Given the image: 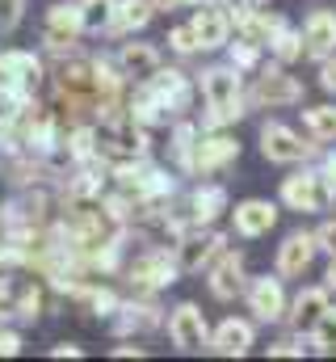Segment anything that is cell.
Returning <instances> with one entry per match:
<instances>
[{
    "label": "cell",
    "mask_w": 336,
    "mask_h": 362,
    "mask_svg": "<svg viewBox=\"0 0 336 362\" xmlns=\"http://www.w3.org/2000/svg\"><path fill=\"white\" fill-rule=\"evenodd\" d=\"M198 76V97H202V114H198V127L206 131H232L244 114H248V97H244V72H236L227 59L219 64H206Z\"/></svg>",
    "instance_id": "obj_1"
},
{
    "label": "cell",
    "mask_w": 336,
    "mask_h": 362,
    "mask_svg": "<svg viewBox=\"0 0 336 362\" xmlns=\"http://www.w3.org/2000/svg\"><path fill=\"white\" fill-rule=\"evenodd\" d=\"M277 202L282 211H294V215H320V211H332V181L320 165H294L290 177H282L277 185Z\"/></svg>",
    "instance_id": "obj_2"
},
{
    "label": "cell",
    "mask_w": 336,
    "mask_h": 362,
    "mask_svg": "<svg viewBox=\"0 0 336 362\" xmlns=\"http://www.w3.org/2000/svg\"><path fill=\"white\" fill-rule=\"evenodd\" d=\"M118 278L131 286V295H160L181 278V270H176V257L168 245H148V249H135L126 257Z\"/></svg>",
    "instance_id": "obj_3"
},
{
    "label": "cell",
    "mask_w": 336,
    "mask_h": 362,
    "mask_svg": "<svg viewBox=\"0 0 336 362\" xmlns=\"http://www.w3.org/2000/svg\"><path fill=\"white\" fill-rule=\"evenodd\" d=\"M244 97H248V110H290V105H303L307 85L299 76H290V68L269 59V64L256 68V76L244 89Z\"/></svg>",
    "instance_id": "obj_4"
},
{
    "label": "cell",
    "mask_w": 336,
    "mask_h": 362,
    "mask_svg": "<svg viewBox=\"0 0 336 362\" xmlns=\"http://www.w3.org/2000/svg\"><path fill=\"white\" fill-rule=\"evenodd\" d=\"M256 144H260V156L269 165H307L324 152V144H316L307 131H294L277 118H265L260 131H256Z\"/></svg>",
    "instance_id": "obj_5"
},
{
    "label": "cell",
    "mask_w": 336,
    "mask_h": 362,
    "mask_svg": "<svg viewBox=\"0 0 336 362\" xmlns=\"http://www.w3.org/2000/svg\"><path fill=\"white\" fill-rule=\"evenodd\" d=\"M80 38H84L80 0H55L42 13V55L47 59L72 55V51H80Z\"/></svg>",
    "instance_id": "obj_6"
},
{
    "label": "cell",
    "mask_w": 336,
    "mask_h": 362,
    "mask_svg": "<svg viewBox=\"0 0 336 362\" xmlns=\"http://www.w3.org/2000/svg\"><path fill=\"white\" fill-rule=\"evenodd\" d=\"M164 303H160V295H122V303L114 308V316L105 320L109 325V333L118 337V341H126V337H148V333H156V329H164Z\"/></svg>",
    "instance_id": "obj_7"
},
{
    "label": "cell",
    "mask_w": 336,
    "mask_h": 362,
    "mask_svg": "<svg viewBox=\"0 0 336 362\" xmlns=\"http://www.w3.org/2000/svg\"><path fill=\"white\" fill-rule=\"evenodd\" d=\"M164 333L176 354H202L210 346V320L193 299H181L164 312Z\"/></svg>",
    "instance_id": "obj_8"
},
{
    "label": "cell",
    "mask_w": 336,
    "mask_h": 362,
    "mask_svg": "<svg viewBox=\"0 0 336 362\" xmlns=\"http://www.w3.org/2000/svg\"><path fill=\"white\" fill-rule=\"evenodd\" d=\"M227 245H232V240H227V232H219V228H189V232H181V240L172 245L176 270L181 274H206Z\"/></svg>",
    "instance_id": "obj_9"
},
{
    "label": "cell",
    "mask_w": 336,
    "mask_h": 362,
    "mask_svg": "<svg viewBox=\"0 0 336 362\" xmlns=\"http://www.w3.org/2000/svg\"><path fill=\"white\" fill-rule=\"evenodd\" d=\"M244 308L252 312V320L256 325H282V316H286V303H290V295H286V278L273 270V274H248V286H244Z\"/></svg>",
    "instance_id": "obj_10"
},
{
    "label": "cell",
    "mask_w": 336,
    "mask_h": 362,
    "mask_svg": "<svg viewBox=\"0 0 336 362\" xmlns=\"http://www.w3.org/2000/svg\"><path fill=\"white\" fill-rule=\"evenodd\" d=\"M0 81L30 97H47V55L25 51V47H4L0 51Z\"/></svg>",
    "instance_id": "obj_11"
},
{
    "label": "cell",
    "mask_w": 336,
    "mask_h": 362,
    "mask_svg": "<svg viewBox=\"0 0 336 362\" xmlns=\"http://www.w3.org/2000/svg\"><path fill=\"white\" fill-rule=\"evenodd\" d=\"M240 160V139L232 131H198V148H193V177H219Z\"/></svg>",
    "instance_id": "obj_12"
},
{
    "label": "cell",
    "mask_w": 336,
    "mask_h": 362,
    "mask_svg": "<svg viewBox=\"0 0 336 362\" xmlns=\"http://www.w3.org/2000/svg\"><path fill=\"white\" fill-rule=\"evenodd\" d=\"M143 85L164 101V110L172 114V118L193 114V101H198V76H193V72L176 68V64H164V68H160L152 81H143Z\"/></svg>",
    "instance_id": "obj_13"
},
{
    "label": "cell",
    "mask_w": 336,
    "mask_h": 362,
    "mask_svg": "<svg viewBox=\"0 0 336 362\" xmlns=\"http://www.w3.org/2000/svg\"><path fill=\"white\" fill-rule=\"evenodd\" d=\"M206 286H210V295H215L219 303H236V299L244 295V286H248V262H244V253L227 245V249L215 257V266L206 270Z\"/></svg>",
    "instance_id": "obj_14"
},
{
    "label": "cell",
    "mask_w": 336,
    "mask_h": 362,
    "mask_svg": "<svg viewBox=\"0 0 336 362\" xmlns=\"http://www.w3.org/2000/svg\"><path fill=\"white\" fill-rule=\"evenodd\" d=\"M282 219V202H269V198H244L232 206V236L240 240H265Z\"/></svg>",
    "instance_id": "obj_15"
},
{
    "label": "cell",
    "mask_w": 336,
    "mask_h": 362,
    "mask_svg": "<svg viewBox=\"0 0 336 362\" xmlns=\"http://www.w3.org/2000/svg\"><path fill=\"white\" fill-rule=\"evenodd\" d=\"M114 59H118V68H122V76L131 81V85H143V81H152L160 68H164V51L156 47V42H143V38H118V51H114Z\"/></svg>",
    "instance_id": "obj_16"
},
{
    "label": "cell",
    "mask_w": 336,
    "mask_h": 362,
    "mask_svg": "<svg viewBox=\"0 0 336 362\" xmlns=\"http://www.w3.org/2000/svg\"><path fill=\"white\" fill-rule=\"evenodd\" d=\"M332 308V291L320 282V286H299L294 295H290V303H286V316H282V325L290 329V333H299V337H307L311 329H316V320L324 316Z\"/></svg>",
    "instance_id": "obj_17"
},
{
    "label": "cell",
    "mask_w": 336,
    "mask_h": 362,
    "mask_svg": "<svg viewBox=\"0 0 336 362\" xmlns=\"http://www.w3.org/2000/svg\"><path fill=\"white\" fill-rule=\"evenodd\" d=\"M252 346H256V320L252 316H223L215 329H210V354L219 358H244Z\"/></svg>",
    "instance_id": "obj_18"
},
{
    "label": "cell",
    "mask_w": 336,
    "mask_h": 362,
    "mask_svg": "<svg viewBox=\"0 0 336 362\" xmlns=\"http://www.w3.org/2000/svg\"><path fill=\"white\" fill-rule=\"evenodd\" d=\"M189 25H193V34H198L202 55H206V51H223V47L232 42V34H236V25H232L227 8H223V4H215V0H202V4L193 8Z\"/></svg>",
    "instance_id": "obj_19"
},
{
    "label": "cell",
    "mask_w": 336,
    "mask_h": 362,
    "mask_svg": "<svg viewBox=\"0 0 336 362\" xmlns=\"http://www.w3.org/2000/svg\"><path fill=\"white\" fill-rule=\"evenodd\" d=\"M320 257V245H316V232H290L282 245H277V257H273V270L282 274L286 282L290 278H303V274L311 270V262Z\"/></svg>",
    "instance_id": "obj_20"
},
{
    "label": "cell",
    "mask_w": 336,
    "mask_h": 362,
    "mask_svg": "<svg viewBox=\"0 0 336 362\" xmlns=\"http://www.w3.org/2000/svg\"><path fill=\"white\" fill-rule=\"evenodd\" d=\"M303 47H307V59H328L336 55V8H311L303 17Z\"/></svg>",
    "instance_id": "obj_21"
},
{
    "label": "cell",
    "mask_w": 336,
    "mask_h": 362,
    "mask_svg": "<svg viewBox=\"0 0 336 362\" xmlns=\"http://www.w3.org/2000/svg\"><path fill=\"white\" fill-rule=\"evenodd\" d=\"M198 118H172L168 122V165L176 169V177H193V148H198Z\"/></svg>",
    "instance_id": "obj_22"
},
{
    "label": "cell",
    "mask_w": 336,
    "mask_h": 362,
    "mask_svg": "<svg viewBox=\"0 0 336 362\" xmlns=\"http://www.w3.org/2000/svg\"><path fill=\"white\" fill-rule=\"evenodd\" d=\"M152 17H156L152 0H118V4H114V17H109V30H105V38H114V42H118V38L143 34Z\"/></svg>",
    "instance_id": "obj_23"
},
{
    "label": "cell",
    "mask_w": 336,
    "mask_h": 362,
    "mask_svg": "<svg viewBox=\"0 0 336 362\" xmlns=\"http://www.w3.org/2000/svg\"><path fill=\"white\" fill-rule=\"evenodd\" d=\"M126 114H131L135 122H143L148 131H168V122H172V114L164 110V101L148 89V85H131V93H126Z\"/></svg>",
    "instance_id": "obj_24"
},
{
    "label": "cell",
    "mask_w": 336,
    "mask_h": 362,
    "mask_svg": "<svg viewBox=\"0 0 336 362\" xmlns=\"http://www.w3.org/2000/svg\"><path fill=\"white\" fill-rule=\"evenodd\" d=\"M286 21H290V17H286V13H277V8H252L248 17L236 25V34H240V38H248V42H256V47H269V42H273V34H277Z\"/></svg>",
    "instance_id": "obj_25"
},
{
    "label": "cell",
    "mask_w": 336,
    "mask_h": 362,
    "mask_svg": "<svg viewBox=\"0 0 336 362\" xmlns=\"http://www.w3.org/2000/svg\"><path fill=\"white\" fill-rule=\"evenodd\" d=\"M265 55H269L273 64H282V68H294V64H303V59H307V47H303V30L286 21V25L273 34V42L265 47Z\"/></svg>",
    "instance_id": "obj_26"
},
{
    "label": "cell",
    "mask_w": 336,
    "mask_h": 362,
    "mask_svg": "<svg viewBox=\"0 0 336 362\" xmlns=\"http://www.w3.org/2000/svg\"><path fill=\"white\" fill-rule=\"evenodd\" d=\"M303 131L316 144H336V101H320V105H303Z\"/></svg>",
    "instance_id": "obj_27"
},
{
    "label": "cell",
    "mask_w": 336,
    "mask_h": 362,
    "mask_svg": "<svg viewBox=\"0 0 336 362\" xmlns=\"http://www.w3.org/2000/svg\"><path fill=\"white\" fill-rule=\"evenodd\" d=\"M223 59L236 68V72H244V76H252L260 64H265V47H256V42H248V38H240V34H232V42L223 47Z\"/></svg>",
    "instance_id": "obj_28"
},
{
    "label": "cell",
    "mask_w": 336,
    "mask_h": 362,
    "mask_svg": "<svg viewBox=\"0 0 336 362\" xmlns=\"http://www.w3.org/2000/svg\"><path fill=\"white\" fill-rule=\"evenodd\" d=\"M114 4H118V0H80L84 34H97V38H105V30H109V17H114Z\"/></svg>",
    "instance_id": "obj_29"
},
{
    "label": "cell",
    "mask_w": 336,
    "mask_h": 362,
    "mask_svg": "<svg viewBox=\"0 0 336 362\" xmlns=\"http://www.w3.org/2000/svg\"><path fill=\"white\" fill-rule=\"evenodd\" d=\"M30 101H38V97H30V93H21V89H13V85L0 81V131H8Z\"/></svg>",
    "instance_id": "obj_30"
},
{
    "label": "cell",
    "mask_w": 336,
    "mask_h": 362,
    "mask_svg": "<svg viewBox=\"0 0 336 362\" xmlns=\"http://www.w3.org/2000/svg\"><path fill=\"white\" fill-rule=\"evenodd\" d=\"M307 346H311L316 354H336V303L316 320V329L307 333Z\"/></svg>",
    "instance_id": "obj_31"
},
{
    "label": "cell",
    "mask_w": 336,
    "mask_h": 362,
    "mask_svg": "<svg viewBox=\"0 0 336 362\" xmlns=\"http://www.w3.org/2000/svg\"><path fill=\"white\" fill-rule=\"evenodd\" d=\"M164 42H168V51H172L176 59H193V55H202V47H198V34H193V25H189V21L172 25Z\"/></svg>",
    "instance_id": "obj_32"
},
{
    "label": "cell",
    "mask_w": 336,
    "mask_h": 362,
    "mask_svg": "<svg viewBox=\"0 0 336 362\" xmlns=\"http://www.w3.org/2000/svg\"><path fill=\"white\" fill-rule=\"evenodd\" d=\"M307 350H311V346H307V337H299V333H290V329L265 346V354H269V358H303Z\"/></svg>",
    "instance_id": "obj_33"
},
{
    "label": "cell",
    "mask_w": 336,
    "mask_h": 362,
    "mask_svg": "<svg viewBox=\"0 0 336 362\" xmlns=\"http://www.w3.org/2000/svg\"><path fill=\"white\" fill-rule=\"evenodd\" d=\"M25 17V0H0V34H13Z\"/></svg>",
    "instance_id": "obj_34"
},
{
    "label": "cell",
    "mask_w": 336,
    "mask_h": 362,
    "mask_svg": "<svg viewBox=\"0 0 336 362\" xmlns=\"http://www.w3.org/2000/svg\"><path fill=\"white\" fill-rule=\"evenodd\" d=\"M316 245H320V253H324V257H332V253H336V215H332V219H324V223L316 228Z\"/></svg>",
    "instance_id": "obj_35"
},
{
    "label": "cell",
    "mask_w": 336,
    "mask_h": 362,
    "mask_svg": "<svg viewBox=\"0 0 336 362\" xmlns=\"http://www.w3.org/2000/svg\"><path fill=\"white\" fill-rule=\"evenodd\" d=\"M320 89H324V93L336 101V55L320 59Z\"/></svg>",
    "instance_id": "obj_36"
},
{
    "label": "cell",
    "mask_w": 336,
    "mask_h": 362,
    "mask_svg": "<svg viewBox=\"0 0 336 362\" xmlns=\"http://www.w3.org/2000/svg\"><path fill=\"white\" fill-rule=\"evenodd\" d=\"M0 354H4V358H17V354H21V333L8 329V325L0 329Z\"/></svg>",
    "instance_id": "obj_37"
},
{
    "label": "cell",
    "mask_w": 336,
    "mask_h": 362,
    "mask_svg": "<svg viewBox=\"0 0 336 362\" xmlns=\"http://www.w3.org/2000/svg\"><path fill=\"white\" fill-rule=\"evenodd\" d=\"M109 354H114V358H143L148 350H143V346H135V337H126V341H122V346H114Z\"/></svg>",
    "instance_id": "obj_38"
},
{
    "label": "cell",
    "mask_w": 336,
    "mask_h": 362,
    "mask_svg": "<svg viewBox=\"0 0 336 362\" xmlns=\"http://www.w3.org/2000/svg\"><path fill=\"white\" fill-rule=\"evenodd\" d=\"M0 320H17V312H13V286L8 282H0Z\"/></svg>",
    "instance_id": "obj_39"
},
{
    "label": "cell",
    "mask_w": 336,
    "mask_h": 362,
    "mask_svg": "<svg viewBox=\"0 0 336 362\" xmlns=\"http://www.w3.org/2000/svg\"><path fill=\"white\" fill-rule=\"evenodd\" d=\"M13 240V215H8V206H0V249Z\"/></svg>",
    "instance_id": "obj_40"
},
{
    "label": "cell",
    "mask_w": 336,
    "mask_h": 362,
    "mask_svg": "<svg viewBox=\"0 0 336 362\" xmlns=\"http://www.w3.org/2000/svg\"><path fill=\"white\" fill-rule=\"evenodd\" d=\"M84 350L80 346H72V341H59V346H55V350H51V358H80Z\"/></svg>",
    "instance_id": "obj_41"
},
{
    "label": "cell",
    "mask_w": 336,
    "mask_h": 362,
    "mask_svg": "<svg viewBox=\"0 0 336 362\" xmlns=\"http://www.w3.org/2000/svg\"><path fill=\"white\" fill-rule=\"evenodd\" d=\"M320 169H324V173H328V181L336 185V152H328V148L320 152Z\"/></svg>",
    "instance_id": "obj_42"
},
{
    "label": "cell",
    "mask_w": 336,
    "mask_h": 362,
    "mask_svg": "<svg viewBox=\"0 0 336 362\" xmlns=\"http://www.w3.org/2000/svg\"><path fill=\"white\" fill-rule=\"evenodd\" d=\"M324 286H328V291H336V253L328 257V270H324Z\"/></svg>",
    "instance_id": "obj_43"
},
{
    "label": "cell",
    "mask_w": 336,
    "mask_h": 362,
    "mask_svg": "<svg viewBox=\"0 0 336 362\" xmlns=\"http://www.w3.org/2000/svg\"><path fill=\"white\" fill-rule=\"evenodd\" d=\"M152 8L156 13H172V8H181V0H152Z\"/></svg>",
    "instance_id": "obj_44"
},
{
    "label": "cell",
    "mask_w": 336,
    "mask_h": 362,
    "mask_svg": "<svg viewBox=\"0 0 336 362\" xmlns=\"http://www.w3.org/2000/svg\"><path fill=\"white\" fill-rule=\"evenodd\" d=\"M332 211H336V185H332Z\"/></svg>",
    "instance_id": "obj_45"
}]
</instances>
